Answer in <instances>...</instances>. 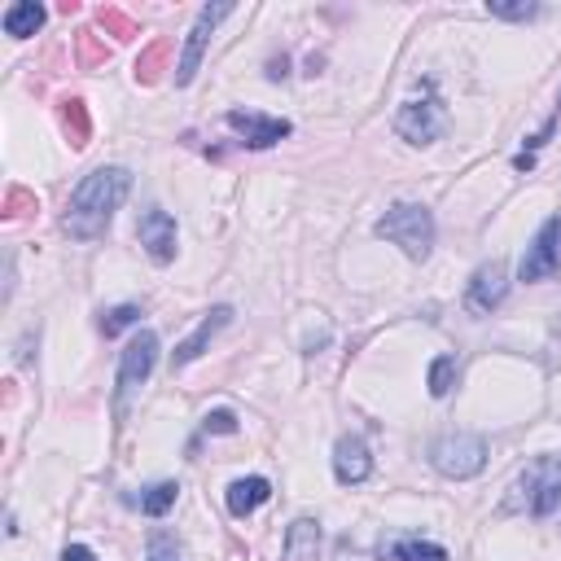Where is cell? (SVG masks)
I'll return each instance as SVG.
<instances>
[{
    "mask_svg": "<svg viewBox=\"0 0 561 561\" xmlns=\"http://www.w3.org/2000/svg\"><path fill=\"white\" fill-rule=\"evenodd\" d=\"M131 193V171L127 167H96L88 171L70 202H66V215H61V232L75 237V241H96L110 232V219L114 210L123 206V197Z\"/></svg>",
    "mask_w": 561,
    "mask_h": 561,
    "instance_id": "6da1fadb",
    "label": "cell"
},
{
    "mask_svg": "<svg viewBox=\"0 0 561 561\" xmlns=\"http://www.w3.org/2000/svg\"><path fill=\"white\" fill-rule=\"evenodd\" d=\"M561 508V456H535L508 486L504 513H526V517H552Z\"/></svg>",
    "mask_w": 561,
    "mask_h": 561,
    "instance_id": "7a4b0ae2",
    "label": "cell"
},
{
    "mask_svg": "<svg viewBox=\"0 0 561 561\" xmlns=\"http://www.w3.org/2000/svg\"><path fill=\"white\" fill-rule=\"evenodd\" d=\"M373 232L381 237V241H390V245H399L412 263H425L430 259V250H434V210L430 206H421V202H394L377 224H373Z\"/></svg>",
    "mask_w": 561,
    "mask_h": 561,
    "instance_id": "3957f363",
    "label": "cell"
},
{
    "mask_svg": "<svg viewBox=\"0 0 561 561\" xmlns=\"http://www.w3.org/2000/svg\"><path fill=\"white\" fill-rule=\"evenodd\" d=\"M430 465L451 478V482H465V478H478L486 469V438L482 434H469V430H451V434H438L430 443Z\"/></svg>",
    "mask_w": 561,
    "mask_h": 561,
    "instance_id": "277c9868",
    "label": "cell"
},
{
    "mask_svg": "<svg viewBox=\"0 0 561 561\" xmlns=\"http://www.w3.org/2000/svg\"><path fill=\"white\" fill-rule=\"evenodd\" d=\"M443 127H447V118H443V105L434 101V83H425L421 101H403L394 110V131L408 145H434L443 136Z\"/></svg>",
    "mask_w": 561,
    "mask_h": 561,
    "instance_id": "5b68a950",
    "label": "cell"
},
{
    "mask_svg": "<svg viewBox=\"0 0 561 561\" xmlns=\"http://www.w3.org/2000/svg\"><path fill=\"white\" fill-rule=\"evenodd\" d=\"M224 18H232V4H206V9H197L193 26H188V39H184V53L175 61V88H188L197 79V66L206 57V44H210V35H215V26Z\"/></svg>",
    "mask_w": 561,
    "mask_h": 561,
    "instance_id": "8992f818",
    "label": "cell"
},
{
    "mask_svg": "<svg viewBox=\"0 0 561 561\" xmlns=\"http://www.w3.org/2000/svg\"><path fill=\"white\" fill-rule=\"evenodd\" d=\"M153 364H158V333H153V329H140V333L118 351V373H114L118 403H123L136 386H145V381H149Z\"/></svg>",
    "mask_w": 561,
    "mask_h": 561,
    "instance_id": "52a82bcc",
    "label": "cell"
},
{
    "mask_svg": "<svg viewBox=\"0 0 561 561\" xmlns=\"http://www.w3.org/2000/svg\"><path fill=\"white\" fill-rule=\"evenodd\" d=\"M136 237H140V250H145L158 267H167V263L175 259V250H180L175 215L162 210V206H145V210H140V219H136Z\"/></svg>",
    "mask_w": 561,
    "mask_h": 561,
    "instance_id": "ba28073f",
    "label": "cell"
},
{
    "mask_svg": "<svg viewBox=\"0 0 561 561\" xmlns=\"http://www.w3.org/2000/svg\"><path fill=\"white\" fill-rule=\"evenodd\" d=\"M224 123L241 136L245 149H272V145H280L294 131L289 118H272V114H259V110H228Z\"/></svg>",
    "mask_w": 561,
    "mask_h": 561,
    "instance_id": "9c48e42d",
    "label": "cell"
},
{
    "mask_svg": "<svg viewBox=\"0 0 561 561\" xmlns=\"http://www.w3.org/2000/svg\"><path fill=\"white\" fill-rule=\"evenodd\" d=\"M504 298H508V267H504V259H491V263H482V267L469 276V285H465V307H469L473 316H491Z\"/></svg>",
    "mask_w": 561,
    "mask_h": 561,
    "instance_id": "30bf717a",
    "label": "cell"
},
{
    "mask_svg": "<svg viewBox=\"0 0 561 561\" xmlns=\"http://www.w3.org/2000/svg\"><path fill=\"white\" fill-rule=\"evenodd\" d=\"M557 267H561V241H557V219H548V224L535 232V241L526 245L517 276H522V280H548Z\"/></svg>",
    "mask_w": 561,
    "mask_h": 561,
    "instance_id": "8fae6325",
    "label": "cell"
},
{
    "mask_svg": "<svg viewBox=\"0 0 561 561\" xmlns=\"http://www.w3.org/2000/svg\"><path fill=\"white\" fill-rule=\"evenodd\" d=\"M333 478L342 486H359V482L373 478V451H368V443L359 434H342L333 443Z\"/></svg>",
    "mask_w": 561,
    "mask_h": 561,
    "instance_id": "7c38bea8",
    "label": "cell"
},
{
    "mask_svg": "<svg viewBox=\"0 0 561 561\" xmlns=\"http://www.w3.org/2000/svg\"><path fill=\"white\" fill-rule=\"evenodd\" d=\"M228 320H232V307H224V302H219V307H210V311L202 316V324H197V329H193V333H188V337H184V342L171 351V368L193 364V359H197V355L210 346V337H215L219 329H228Z\"/></svg>",
    "mask_w": 561,
    "mask_h": 561,
    "instance_id": "4fadbf2b",
    "label": "cell"
},
{
    "mask_svg": "<svg viewBox=\"0 0 561 561\" xmlns=\"http://www.w3.org/2000/svg\"><path fill=\"white\" fill-rule=\"evenodd\" d=\"M320 522L316 517H294L289 530H285V543H280V561H316L320 557Z\"/></svg>",
    "mask_w": 561,
    "mask_h": 561,
    "instance_id": "5bb4252c",
    "label": "cell"
},
{
    "mask_svg": "<svg viewBox=\"0 0 561 561\" xmlns=\"http://www.w3.org/2000/svg\"><path fill=\"white\" fill-rule=\"evenodd\" d=\"M267 500H272V482L259 478V473L237 478V482H228V491H224V504H228L232 517H250V513H254L259 504H267Z\"/></svg>",
    "mask_w": 561,
    "mask_h": 561,
    "instance_id": "9a60e30c",
    "label": "cell"
},
{
    "mask_svg": "<svg viewBox=\"0 0 561 561\" xmlns=\"http://www.w3.org/2000/svg\"><path fill=\"white\" fill-rule=\"evenodd\" d=\"M44 18H48L44 4H35V0H13V4L4 9L0 26H4L9 39H26V35H35V31L44 26Z\"/></svg>",
    "mask_w": 561,
    "mask_h": 561,
    "instance_id": "2e32d148",
    "label": "cell"
},
{
    "mask_svg": "<svg viewBox=\"0 0 561 561\" xmlns=\"http://www.w3.org/2000/svg\"><path fill=\"white\" fill-rule=\"evenodd\" d=\"M456 377H460L456 355H434V359H430V373H425V386H430L434 399H447V394L456 390Z\"/></svg>",
    "mask_w": 561,
    "mask_h": 561,
    "instance_id": "e0dca14e",
    "label": "cell"
},
{
    "mask_svg": "<svg viewBox=\"0 0 561 561\" xmlns=\"http://www.w3.org/2000/svg\"><path fill=\"white\" fill-rule=\"evenodd\" d=\"M175 500H180V482H153V486H145L140 491V513L145 517H167L171 508H175Z\"/></svg>",
    "mask_w": 561,
    "mask_h": 561,
    "instance_id": "ac0fdd59",
    "label": "cell"
},
{
    "mask_svg": "<svg viewBox=\"0 0 561 561\" xmlns=\"http://www.w3.org/2000/svg\"><path fill=\"white\" fill-rule=\"evenodd\" d=\"M390 561H447V548L434 539H399L390 548Z\"/></svg>",
    "mask_w": 561,
    "mask_h": 561,
    "instance_id": "d6986e66",
    "label": "cell"
},
{
    "mask_svg": "<svg viewBox=\"0 0 561 561\" xmlns=\"http://www.w3.org/2000/svg\"><path fill=\"white\" fill-rule=\"evenodd\" d=\"M486 13L500 18V22H535L543 13V4H526V0H486Z\"/></svg>",
    "mask_w": 561,
    "mask_h": 561,
    "instance_id": "ffe728a7",
    "label": "cell"
},
{
    "mask_svg": "<svg viewBox=\"0 0 561 561\" xmlns=\"http://www.w3.org/2000/svg\"><path fill=\"white\" fill-rule=\"evenodd\" d=\"M145 561H184V548L171 530H153L145 543Z\"/></svg>",
    "mask_w": 561,
    "mask_h": 561,
    "instance_id": "44dd1931",
    "label": "cell"
},
{
    "mask_svg": "<svg viewBox=\"0 0 561 561\" xmlns=\"http://www.w3.org/2000/svg\"><path fill=\"white\" fill-rule=\"evenodd\" d=\"M140 320V307L136 302H118V307H110V311H101V333L105 337H118L127 324H136Z\"/></svg>",
    "mask_w": 561,
    "mask_h": 561,
    "instance_id": "7402d4cb",
    "label": "cell"
},
{
    "mask_svg": "<svg viewBox=\"0 0 561 561\" xmlns=\"http://www.w3.org/2000/svg\"><path fill=\"white\" fill-rule=\"evenodd\" d=\"M61 123H66V131H70V145H88V114H83V101H66Z\"/></svg>",
    "mask_w": 561,
    "mask_h": 561,
    "instance_id": "603a6c76",
    "label": "cell"
},
{
    "mask_svg": "<svg viewBox=\"0 0 561 561\" xmlns=\"http://www.w3.org/2000/svg\"><path fill=\"white\" fill-rule=\"evenodd\" d=\"M237 430H241V421L232 408H215L202 416V434H237Z\"/></svg>",
    "mask_w": 561,
    "mask_h": 561,
    "instance_id": "cb8c5ba5",
    "label": "cell"
},
{
    "mask_svg": "<svg viewBox=\"0 0 561 561\" xmlns=\"http://www.w3.org/2000/svg\"><path fill=\"white\" fill-rule=\"evenodd\" d=\"M61 561H96V557H92V548H83V543H66V548H61Z\"/></svg>",
    "mask_w": 561,
    "mask_h": 561,
    "instance_id": "d4e9b609",
    "label": "cell"
},
{
    "mask_svg": "<svg viewBox=\"0 0 561 561\" xmlns=\"http://www.w3.org/2000/svg\"><path fill=\"white\" fill-rule=\"evenodd\" d=\"M267 79H285V57H280V61H272V66H267Z\"/></svg>",
    "mask_w": 561,
    "mask_h": 561,
    "instance_id": "484cf974",
    "label": "cell"
},
{
    "mask_svg": "<svg viewBox=\"0 0 561 561\" xmlns=\"http://www.w3.org/2000/svg\"><path fill=\"white\" fill-rule=\"evenodd\" d=\"M557 118H561V92H557Z\"/></svg>",
    "mask_w": 561,
    "mask_h": 561,
    "instance_id": "4316f807",
    "label": "cell"
},
{
    "mask_svg": "<svg viewBox=\"0 0 561 561\" xmlns=\"http://www.w3.org/2000/svg\"><path fill=\"white\" fill-rule=\"evenodd\" d=\"M557 241H561V215H557Z\"/></svg>",
    "mask_w": 561,
    "mask_h": 561,
    "instance_id": "83f0119b",
    "label": "cell"
}]
</instances>
